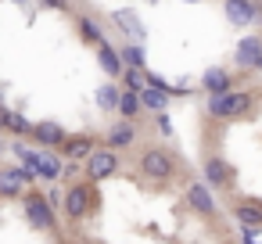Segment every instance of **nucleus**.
I'll return each mask as SVG.
<instances>
[{
	"label": "nucleus",
	"instance_id": "obj_1",
	"mask_svg": "<svg viewBox=\"0 0 262 244\" xmlns=\"http://www.w3.org/2000/svg\"><path fill=\"white\" fill-rule=\"evenodd\" d=\"M137 172L144 180H151V183H172L180 176V158L172 151H165V147H147L140 154V162H137Z\"/></svg>",
	"mask_w": 262,
	"mask_h": 244
},
{
	"label": "nucleus",
	"instance_id": "obj_2",
	"mask_svg": "<svg viewBox=\"0 0 262 244\" xmlns=\"http://www.w3.org/2000/svg\"><path fill=\"white\" fill-rule=\"evenodd\" d=\"M97 190H94V183L86 180V183H72L69 190H65V201H61V212H65V219L69 223H83L94 208H97Z\"/></svg>",
	"mask_w": 262,
	"mask_h": 244
},
{
	"label": "nucleus",
	"instance_id": "obj_3",
	"mask_svg": "<svg viewBox=\"0 0 262 244\" xmlns=\"http://www.w3.org/2000/svg\"><path fill=\"white\" fill-rule=\"evenodd\" d=\"M22 208H26V219H29L33 230H40V233H54V230H58V223H54V205H51L40 190H26V194H22Z\"/></svg>",
	"mask_w": 262,
	"mask_h": 244
},
{
	"label": "nucleus",
	"instance_id": "obj_4",
	"mask_svg": "<svg viewBox=\"0 0 262 244\" xmlns=\"http://www.w3.org/2000/svg\"><path fill=\"white\" fill-rule=\"evenodd\" d=\"M119 151H112V147H97L90 158H86V165H83V172H86V180L90 183H104V180H112L115 172H119Z\"/></svg>",
	"mask_w": 262,
	"mask_h": 244
},
{
	"label": "nucleus",
	"instance_id": "obj_5",
	"mask_svg": "<svg viewBox=\"0 0 262 244\" xmlns=\"http://www.w3.org/2000/svg\"><path fill=\"white\" fill-rule=\"evenodd\" d=\"M36 176L22 165H0V197H22Z\"/></svg>",
	"mask_w": 262,
	"mask_h": 244
},
{
	"label": "nucleus",
	"instance_id": "obj_6",
	"mask_svg": "<svg viewBox=\"0 0 262 244\" xmlns=\"http://www.w3.org/2000/svg\"><path fill=\"white\" fill-rule=\"evenodd\" d=\"M33 140L40 144V151H61L65 140H69V129L61 122L43 119V122H33Z\"/></svg>",
	"mask_w": 262,
	"mask_h": 244
},
{
	"label": "nucleus",
	"instance_id": "obj_7",
	"mask_svg": "<svg viewBox=\"0 0 262 244\" xmlns=\"http://www.w3.org/2000/svg\"><path fill=\"white\" fill-rule=\"evenodd\" d=\"M183 201H187V208L194 212V215H201V219H215V197H212V190H208V183H190L187 190H183Z\"/></svg>",
	"mask_w": 262,
	"mask_h": 244
},
{
	"label": "nucleus",
	"instance_id": "obj_8",
	"mask_svg": "<svg viewBox=\"0 0 262 244\" xmlns=\"http://www.w3.org/2000/svg\"><path fill=\"white\" fill-rule=\"evenodd\" d=\"M201 172H205V183H208V187H215V190H226V187H233V180H237L233 165H230L226 158H219V154L205 158Z\"/></svg>",
	"mask_w": 262,
	"mask_h": 244
},
{
	"label": "nucleus",
	"instance_id": "obj_9",
	"mask_svg": "<svg viewBox=\"0 0 262 244\" xmlns=\"http://www.w3.org/2000/svg\"><path fill=\"white\" fill-rule=\"evenodd\" d=\"M137 144V122H112L108 126V133H104V147H112V151H129Z\"/></svg>",
	"mask_w": 262,
	"mask_h": 244
},
{
	"label": "nucleus",
	"instance_id": "obj_10",
	"mask_svg": "<svg viewBox=\"0 0 262 244\" xmlns=\"http://www.w3.org/2000/svg\"><path fill=\"white\" fill-rule=\"evenodd\" d=\"M230 86H233V72H230V69H223V65H212V69H205V76H201V90H205L208 97L230 94Z\"/></svg>",
	"mask_w": 262,
	"mask_h": 244
},
{
	"label": "nucleus",
	"instance_id": "obj_11",
	"mask_svg": "<svg viewBox=\"0 0 262 244\" xmlns=\"http://www.w3.org/2000/svg\"><path fill=\"white\" fill-rule=\"evenodd\" d=\"M94 144H97V140H94L90 133L69 137V140H65V147H61V158H65V162H79V165H83V162H86V158H90V154L97 151Z\"/></svg>",
	"mask_w": 262,
	"mask_h": 244
},
{
	"label": "nucleus",
	"instance_id": "obj_12",
	"mask_svg": "<svg viewBox=\"0 0 262 244\" xmlns=\"http://www.w3.org/2000/svg\"><path fill=\"white\" fill-rule=\"evenodd\" d=\"M112 26H119V29L129 36V43H144V36H147L137 11H112Z\"/></svg>",
	"mask_w": 262,
	"mask_h": 244
},
{
	"label": "nucleus",
	"instance_id": "obj_13",
	"mask_svg": "<svg viewBox=\"0 0 262 244\" xmlns=\"http://www.w3.org/2000/svg\"><path fill=\"white\" fill-rule=\"evenodd\" d=\"M97 65H101V72H108L115 83H119V79H122V72H126L122 51H115L112 43H101V47H97Z\"/></svg>",
	"mask_w": 262,
	"mask_h": 244
},
{
	"label": "nucleus",
	"instance_id": "obj_14",
	"mask_svg": "<svg viewBox=\"0 0 262 244\" xmlns=\"http://www.w3.org/2000/svg\"><path fill=\"white\" fill-rule=\"evenodd\" d=\"M76 33H79V40H83V43H90V47L108 43V36H104L101 22H97L94 15H76Z\"/></svg>",
	"mask_w": 262,
	"mask_h": 244
},
{
	"label": "nucleus",
	"instance_id": "obj_15",
	"mask_svg": "<svg viewBox=\"0 0 262 244\" xmlns=\"http://www.w3.org/2000/svg\"><path fill=\"white\" fill-rule=\"evenodd\" d=\"M237 65L241 69H258V61H262V36H244L241 43H237Z\"/></svg>",
	"mask_w": 262,
	"mask_h": 244
},
{
	"label": "nucleus",
	"instance_id": "obj_16",
	"mask_svg": "<svg viewBox=\"0 0 262 244\" xmlns=\"http://www.w3.org/2000/svg\"><path fill=\"white\" fill-rule=\"evenodd\" d=\"M233 215L241 219V226H248V230H262V197H251V201H241V205H233Z\"/></svg>",
	"mask_w": 262,
	"mask_h": 244
},
{
	"label": "nucleus",
	"instance_id": "obj_17",
	"mask_svg": "<svg viewBox=\"0 0 262 244\" xmlns=\"http://www.w3.org/2000/svg\"><path fill=\"white\" fill-rule=\"evenodd\" d=\"M223 8H226V18L233 26H251L255 22V11H251V0H223Z\"/></svg>",
	"mask_w": 262,
	"mask_h": 244
},
{
	"label": "nucleus",
	"instance_id": "obj_18",
	"mask_svg": "<svg viewBox=\"0 0 262 244\" xmlns=\"http://www.w3.org/2000/svg\"><path fill=\"white\" fill-rule=\"evenodd\" d=\"M97 108L104 112V115H112V112H119V101H122V86L112 79V83H104V86H97Z\"/></svg>",
	"mask_w": 262,
	"mask_h": 244
},
{
	"label": "nucleus",
	"instance_id": "obj_19",
	"mask_svg": "<svg viewBox=\"0 0 262 244\" xmlns=\"http://www.w3.org/2000/svg\"><path fill=\"white\" fill-rule=\"evenodd\" d=\"M251 108H255L251 94H244V90H230L226 94V119H244Z\"/></svg>",
	"mask_w": 262,
	"mask_h": 244
},
{
	"label": "nucleus",
	"instance_id": "obj_20",
	"mask_svg": "<svg viewBox=\"0 0 262 244\" xmlns=\"http://www.w3.org/2000/svg\"><path fill=\"white\" fill-rule=\"evenodd\" d=\"M65 176V158L54 151H40V180H61Z\"/></svg>",
	"mask_w": 262,
	"mask_h": 244
},
{
	"label": "nucleus",
	"instance_id": "obj_21",
	"mask_svg": "<svg viewBox=\"0 0 262 244\" xmlns=\"http://www.w3.org/2000/svg\"><path fill=\"white\" fill-rule=\"evenodd\" d=\"M140 104H144V112H165L169 108V94L165 90H158V86H147L144 94H140Z\"/></svg>",
	"mask_w": 262,
	"mask_h": 244
},
{
	"label": "nucleus",
	"instance_id": "obj_22",
	"mask_svg": "<svg viewBox=\"0 0 262 244\" xmlns=\"http://www.w3.org/2000/svg\"><path fill=\"white\" fill-rule=\"evenodd\" d=\"M11 151H15L18 165H22V169H29V172L40 180V151H33V147H26V144H11Z\"/></svg>",
	"mask_w": 262,
	"mask_h": 244
},
{
	"label": "nucleus",
	"instance_id": "obj_23",
	"mask_svg": "<svg viewBox=\"0 0 262 244\" xmlns=\"http://www.w3.org/2000/svg\"><path fill=\"white\" fill-rule=\"evenodd\" d=\"M140 112H144V104H140V94H129V90H122L119 115H122L126 122H137V119H140Z\"/></svg>",
	"mask_w": 262,
	"mask_h": 244
},
{
	"label": "nucleus",
	"instance_id": "obj_24",
	"mask_svg": "<svg viewBox=\"0 0 262 244\" xmlns=\"http://www.w3.org/2000/svg\"><path fill=\"white\" fill-rule=\"evenodd\" d=\"M122 61H126V69H147V51H144V43H126L122 47Z\"/></svg>",
	"mask_w": 262,
	"mask_h": 244
},
{
	"label": "nucleus",
	"instance_id": "obj_25",
	"mask_svg": "<svg viewBox=\"0 0 262 244\" xmlns=\"http://www.w3.org/2000/svg\"><path fill=\"white\" fill-rule=\"evenodd\" d=\"M144 72H147V69H144ZM144 72H140V69H126L122 79H119V86L129 90V94H144V90H147V76H144Z\"/></svg>",
	"mask_w": 262,
	"mask_h": 244
},
{
	"label": "nucleus",
	"instance_id": "obj_26",
	"mask_svg": "<svg viewBox=\"0 0 262 244\" xmlns=\"http://www.w3.org/2000/svg\"><path fill=\"white\" fill-rule=\"evenodd\" d=\"M8 133H15V137H33V122H29L26 115L11 112V119H8Z\"/></svg>",
	"mask_w": 262,
	"mask_h": 244
},
{
	"label": "nucleus",
	"instance_id": "obj_27",
	"mask_svg": "<svg viewBox=\"0 0 262 244\" xmlns=\"http://www.w3.org/2000/svg\"><path fill=\"white\" fill-rule=\"evenodd\" d=\"M208 115H212V119H226V94L208 97Z\"/></svg>",
	"mask_w": 262,
	"mask_h": 244
},
{
	"label": "nucleus",
	"instance_id": "obj_28",
	"mask_svg": "<svg viewBox=\"0 0 262 244\" xmlns=\"http://www.w3.org/2000/svg\"><path fill=\"white\" fill-rule=\"evenodd\" d=\"M155 126H158V133H162V137H169V140L176 137V129H172V119H169L165 112H158V115H155Z\"/></svg>",
	"mask_w": 262,
	"mask_h": 244
},
{
	"label": "nucleus",
	"instance_id": "obj_29",
	"mask_svg": "<svg viewBox=\"0 0 262 244\" xmlns=\"http://www.w3.org/2000/svg\"><path fill=\"white\" fill-rule=\"evenodd\" d=\"M43 197H47V201H51V205H54V208H58V205H61V201H65V194H61V190H58V187H51V190H47V194H43Z\"/></svg>",
	"mask_w": 262,
	"mask_h": 244
},
{
	"label": "nucleus",
	"instance_id": "obj_30",
	"mask_svg": "<svg viewBox=\"0 0 262 244\" xmlns=\"http://www.w3.org/2000/svg\"><path fill=\"white\" fill-rule=\"evenodd\" d=\"M43 8H58V11H69V0H40Z\"/></svg>",
	"mask_w": 262,
	"mask_h": 244
},
{
	"label": "nucleus",
	"instance_id": "obj_31",
	"mask_svg": "<svg viewBox=\"0 0 262 244\" xmlns=\"http://www.w3.org/2000/svg\"><path fill=\"white\" fill-rule=\"evenodd\" d=\"M241 240H244V244H258V237H255L248 226H241Z\"/></svg>",
	"mask_w": 262,
	"mask_h": 244
},
{
	"label": "nucleus",
	"instance_id": "obj_32",
	"mask_svg": "<svg viewBox=\"0 0 262 244\" xmlns=\"http://www.w3.org/2000/svg\"><path fill=\"white\" fill-rule=\"evenodd\" d=\"M8 119H11V108L0 104V129H8Z\"/></svg>",
	"mask_w": 262,
	"mask_h": 244
},
{
	"label": "nucleus",
	"instance_id": "obj_33",
	"mask_svg": "<svg viewBox=\"0 0 262 244\" xmlns=\"http://www.w3.org/2000/svg\"><path fill=\"white\" fill-rule=\"evenodd\" d=\"M76 244H90V240H76Z\"/></svg>",
	"mask_w": 262,
	"mask_h": 244
},
{
	"label": "nucleus",
	"instance_id": "obj_34",
	"mask_svg": "<svg viewBox=\"0 0 262 244\" xmlns=\"http://www.w3.org/2000/svg\"><path fill=\"white\" fill-rule=\"evenodd\" d=\"M187 4H198V0H187Z\"/></svg>",
	"mask_w": 262,
	"mask_h": 244
},
{
	"label": "nucleus",
	"instance_id": "obj_35",
	"mask_svg": "<svg viewBox=\"0 0 262 244\" xmlns=\"http://www.w3.org/2000/svg\"><path fill=\"white\" fill-rule=\"evenodd\" d=\"M258 69H262V61H258Z\"/></svg>",
	"mask_w": 262,
	"mask_h": 244
}]
</instances>
